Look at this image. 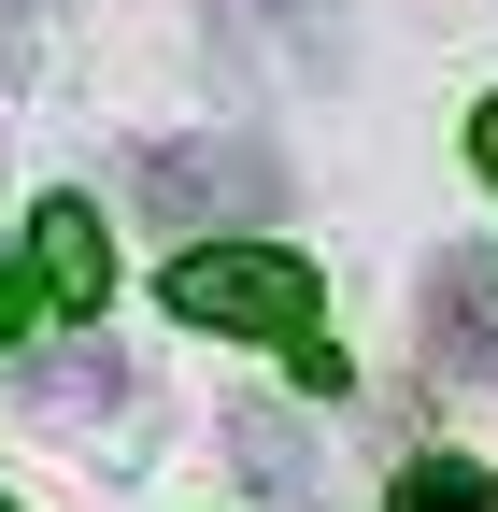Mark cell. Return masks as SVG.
<instances>
[{"instance_id": "obj_6", "label": "cell", "mask_w": 498, "mask_h": 512, "mask_svg": "<svg viewBox=\"0 0 498 512\" xmlns=\"http://www.w3.org/2000/svg\"><path fill=\"white\" fill-rule=\"evenodd\" d=\"M228 456H242V470H257V484H271L285 512H299V498H314V441H299L285 413H228Z\"/></svg>"}, {"instance_id": "obj_10", "label": "cell", "mask_w": 498, "mask_h": 512, "mask_svg": "<svg viewBox=\"0 0 498 512\" xmlns=\"http://www.w3.org/2000/svg\"><path fill=\"white\" fill-rule=\"evenodd\" d=\"M285 15H342V0H285Z\"/></svg>"}, {"instance_id": "obj_1", "label": "cell", "mask_w": 498, "mask_h": 512, "mask_svg": "<svg viewBox=\"0 0 498 512\" xmlns=\"http://www.w3.org/2000/svg\"><path fill=\"white\" fill-rule=\"evenodd\" d=\"M171 313L185 328H228V342H285L299 384H342V342H328V299L299 256L271 242H214V256H171Z\"/></svg>"}, {"instance_id": "obj_7", "label": "cell", "mask_w": 498, "mask_h": 512, "mask_svg": "<svg viewBox=\"0 0 498 512\" xmlns=\"http://www.w3.org/2000/svg\"><path fill=\"white\" fill-rule=\"evenodd\" d=\"M385 512H498V484L484 470H456V456H427V470H399V498Z\"/></svg>"}, {"instance_id": "obj_2", "label": "cell", "mask_w": 498, "mask_h": 512, "mask_svg": "<svg viewBox=\"0 0 498 512\" xmlns=\"http://www.w3.org/2000/svg\"><path fill=\"white\" fill-rule=\"evenodd\" d=\"M285 171L257 143H143V214L157 228H200V214H271Z\"/></svg>"}, {"instance_id": "obj_3", "label": "cell", "mask_w": 498, "mask_h": 512, "mask_svg": "<svg viewBox=\"0 0 498 512\" xmlns=\"http://www.w3.org/2000/svg\"><path fill=\"white\" fill-rule=\"evenodd\" d=\"M427 356H442L456 384H498V256H442L427 271Z\"/></svg>"}, {"instance_id": "obj_8", "label": "cell", "mask_w": 498, "mask_h": 512, "mask_svg": "<svg viewBox=\"0 0 498 512\" xmlns=\"http://www.w3.org/2000/svg\"><path fill=\"white\" fill-rule=\"evenodd\" d=\"M470 157H484V171H498V100H484V114H470Z\"/></svg>"}, {"instance_id": "obj_11", "label": "cell", "mask_w": 498, "mask_h": 512, "mask_svg": "<svg viewBox=\"0 0 498 512\" xmlns=\"http://www.w3.org/2000/svg\"><path fill=\"white\" fill-rule=\"evenodd\" d=\"M0 15H15V0H0Z\"/></svg>"}, {"instance_id": "obj_4", "label": "cell", "mask_w": 498, "mask_h": 512, "mask_svg": "<svg viewBox=\"0 0 498 512\" xmlns=\"http://www.w3.org/2000/svg\"><path fill=\"white\" fill-rule=\"evenodd\" d=\"M15 399H29L43 427H86V413L129 399V356H114V342H43V356L15 370Z\"/></svg>"}, {"instance_id": "obj_9", "label": "cell", "mask_w": 498, "mask_h": 512, "mask_svg": "<svg viewBox=\"0 0 498 512\" xmlns=\"http://www.w3.org/2000/svg\"><path fill=\"white\" fill-rule=\"evenodd\" d=\"M15 313H29V299H15V285H0V342H15Z\"/></svg>"}, {"instance_id": "obj_5", "label": "cell", "mask_w": 498, "mask_h": 512, "mask_svg": "<svg viewBox=\"0 0 498 512\" xmlns=\"http://www.w3.org/2000/svg\"><path fill=\"white\" fill-rule=\"evenodd\" d=\"M29 285H43L57 313H100L114 256H100V214H86V200H43V228H29Z\"/></svg>"}]
</instances>
